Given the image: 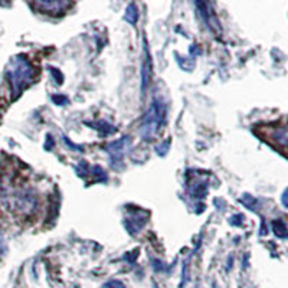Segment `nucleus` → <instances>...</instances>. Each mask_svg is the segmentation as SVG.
Here are the masks:
<instances>
[{"mask_svg":"<svg viewBox=\"0 0 288 288\" xmlns=\"http://www.w3.org/2000/svg\"><path fill=\"white\" fill-rule=\"evenodd\" d=\"M133 144V139L130 136H124L117 141H113L107 146V153L110 156V159L113 161V166L118 167V164L123 163V159L126 157V154L128 153V150Z\"/></svg>","mask_w":288,"mask_h":288,"instance_id":"3","label":"nucleus"},{"mask_svg":"<svg viewBox=\"0 0 288 288\" xmlns=\"http://www.w3.org/2000/svg\"><path fill=\"white\" fill-rule=\"evenodd\" d=\"M272 229H274V234L277 235L278 238H288V228L282 221H279V219L275 221L272 224Z\"/></svg>","mask_w":288,"mask_h":288,"instance_id":"11","label":"nucleus"},{"mask_svg":"<svg viewBox=\"0 0 288 288\" xmlns=\"http://www.w3.org/2000/svg\"><path fill=\"white\" fill-rule=\"evenodd\" d=\"M52 101L58 106H66L69 103V100L65 95H52Z\"/></svg>","mask_w":288,"mask_h":288,"instance_id":"16","label":"nucleus"},{"mask_svg":"<svg viewBox=\"0 0 288 288\" xmlns=\"http://www.w3.org/2000/svg\"><path fill=\"white\" fill-rule=\"evenodd\" d=\"M103 288H126V285L121 281H118V279H111V281L106 282L103 285Z\"/></svg>","mask_w":288,"mask_h":288,"instance_id":"15","label":"nucleus"},{"mask_svg":"<svg viewBox=\"0 0 288 288\" xmlns=\"http://www.w3.org/2000/svg\"><path fill=\"white\" fill-rule=\"evenodd\" d=\"M212 288H219V287H218V284H216V282H214V285H212Z\"/></svg>","mask_w":288,"mask_h":288,"instance_id":"21","label":"nucleus"},{"mask_svg":"<svg viewBox=\"0 0 288 288\" xmlns=\"http://www.w3.org/2000/svg\"><path fill=\"white\" fill-rule=\"evenodd\" d=\"M199 52H201V51H199L198 45H192V48H190V55H192V58H195Z\"/></svg>","mask_w":288,"mask_h":288,"instance_id":"20","label":"nucleus"},{"mask_svg":"<svg viewBox=\"0 0 288 288\" xmlns=\"http://www.w3.org/2000/svg\"><path fill=\"white\" fill-rule=\"evenodd\" d=\"M97 130L98 131H101L104 136H107V134H113V133H116V128L113 127L111 124H108L106 121H100V123H95Z\"/></svg>","mask_w":288,"mask_h":288,"instance_id":"12","label":"nucleus"},{"mask_svg":"<svg viewBox=\"0 0 288 288\" xmlns=\"http://www.w3.org/2000/svg\"><path fill=\"white\" fill-rule=\"evenodd\" d=\"M143 62H141V94L144 95L151 84V76H153V64H151V55L147 46V42L144 39V48H143Z\"/></svg>","mask_w":288,"mask_h":288,"instance_id":"5","label":"nucleus"},{"mask_svg":"<svg viewBox=\"0 0 288 288\" xmlns=\"http://www.w3.org/2000/svg\"><path fill=\"white\" fill-rule=\"evenodd\" d=\"M139 219H146V214L143 212V211H139V209H136L131 216H127L126 218V221H124V225H126V228L128 229V232L131 235H136L139 234V231L144 226L143 222H139Z\"/></svg>","mask_w":288,"mask_h":288,"instance_id":"8","label":"nucleus"},{"mask_svg":"<svg viewBox=\"0 0 288 288\" xmlns=\"http://www.w3.org/2000/svg\"><path fill=\"white\" fill-rule=\"evenodd\" d=\"M196 8L199 11V15L202 16V21L205 22V26L211 31V32L219 36L222 33V28H221V23L216 18V13L214 11V6L211 3H206V2H198L196 3Z\"/></svg>","mask_w":288,"mask_h":288,"instance_id":"4","label":"nucleus"},{"mask_svg":"<svg viewBox=\"0 0 288 288\" xmlns=\"http://www.w3.org/2000/svg\"><path fill=\"white\" fill-rule=\"evenodd\" d=\"M51 74H52V76H55L56 84H59V85H61V84H62V79H64V78H62V74H61L56 68H51Z\"/></svg>","mask_w":288,"mask_h":288,"instance_id":"17","label":"nucleus"},{"mask_svg":"<svg viewBox=\"0 0 288 288\" xmlns=\"http://www.w3.org/2000/svg\"><path fill=\"white\" fill-rule=\"evenodd\" d=\"M271 139L274 140L278 146L288 149V126H282V127H277L275 130H272Z\"/></svg>","mask_w":288,"mask_h":288,"instance_id":"9","label":"nucleus"},{"mask_svg":"<svg viewBox=\"0 0 288 288\" xmlns=\"http://www.w3.org/2000/svg\"><path fill=\"white\" fill-rule=\"evenodd\" d=\"M33 75H35V71H33L32 64L25 55H16L9 61V64L6 66V78L11 85L13 100H16L23 92L25 88L31 85Z\"/></svg>","mask_w":288,"mask_h":288,"instance_id":"1","label":"nucleus"},{"mask_svg":"<svg viewBox=\"0 0 288 288\" xmlns=\"http://www.w3.org/2000/svg\"><path fill=\"white\" fill-rule=\"evenodd\" d=\"M187 269H189V264H187V261L183 264V268H181V282L179 288H184L186 285V282H187Z\"/></svg>","mask_w":288,"mask_h":288,"instance_id":"14","label":"nucleus"},{"mask_svg":"<svg viewBox=\"0 0 288 288\" xmlns=\"http://www.w3.org/2000/svg\"><path fill=\"white\" fill-rule=\"evenodd\" d=\"M281 203L284 205V208H287L288 209V187L284 190L282 196H281Z\"/></svg>","mask_w":288,"mask_h":288,"instance_id":"19","label":"nucleus"},{"mask_svg":"<svg viewBox=\"0 0 288 288\" xmlns=\"http://www.w3.org/2000/svg\"><path fill=\"white\" fill-rule=\"evenodd\" d=\"M124 19L130 23V25H136L139 22V9H137V5L136 3H130L126 9L124 13Z\"/></svg>","mask_w":288,"mask_h":288,"instance_id":"10","label":"nucleus"},{"mask_svg":"<svg viewBox=\"0 0 288 288\" xmlns=\"http://www.w3.org/2000/svg\"><path fill=\"white\" fill-rule=\"evenodd\" d=\"M36 6L45 13H62L71 6V3L65 0H42L36 2Z\"/></svg>","mask_w":288,"mask_h":288,"instance_id":"7","label":"nucleus"},{"mask_svg":"<svg viewBox=\"0 0 288 288\" xmlns=\"http://www.w3.org/2000/svg\"><path fill=\"white\" fill-rule=\"evenodd\" d=\"M166 103L160 98H154L140 124V137L144 141H153L156 139L163 124L166 123Z\"/></svg>","mask_w":288,"mask_h":288,"instance_id":"2","label":"nucleus"},{"mask_svg":"<svg viewBox=\"0 0 288 288\" xmlns=\"http://www.w3.org/2000/svg\"><path fill=\"white\" fill-rule=\"evenodd\" d=\"M6 252V244H5V239H3V234L0 231V255H5Z\"/></svg>","mask_w":288,"mask_h":288,"instance_id":"18","label":"nucleus"},{"mask_svg":"<svg viewBox=\"0 0 288 288\" xmlns=\"http://www.w3.org/2000/svg\"><path fill=\"white\" fill-rule=\"evenodd\" d=\"M169 147H170V139L164 140L161 144H159V146H156V153L159 154V156H166L167 153H169Z\"/></svg>","mask_w":288,"mask_h":288,"instance_id":"13","label":"nucleus"},{"mask_svg":"<svg viewBox=\"0 0 288 288\" xmlns=\"http://www.w3.org/2000/svg\"><path fill=\"white\" fill-rule=\"evenodd\" d=\"M13 208L21 214H29L36 208V198L29 192H21L13 196Z\"/></svg>","mask_w":288,"mask_h":288,"instance_id":"6","label":"nucleus"}]
</instances>
